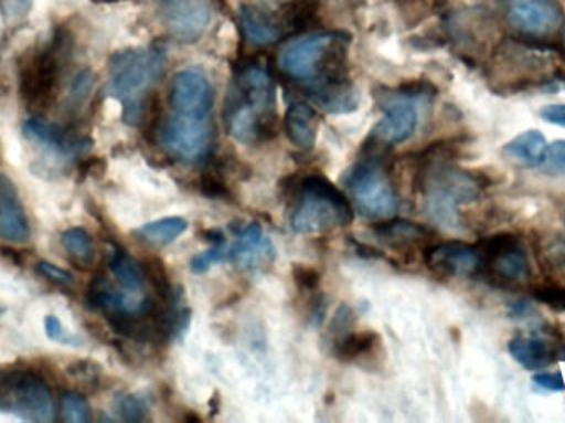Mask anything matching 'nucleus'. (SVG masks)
<instances>
[{
  "label": "nucleus",
  "mask_w": 565,
  "mask_h": 423,
  "mask_svg": "<svg viewBox=\"0 0 565 423\" xmlns=\"http://www.w3.org/2000/svg\"><path fill=\"white\" fill-rule=\"evenodd\" d=\"M351 36L328 32L299 40L282 52V72L305 83L319 105L331 112L349 109L351 86L348 78V46Z\"/></svg>",
  "instance_id": "nucleus-1"
},
{
  "label": "nucleus",
  "mask_w": 565,
  "mask_h": 423,
  "mask_svg": "<svg viewBox=\"0 0 565 423\" xmlns=\"http://www.w3.org/2000/svg\"><path fill=\"white\" fill-rule=\"evenodd\" d=\"M277 89L264 66L248 63L235 73L225 105L228 135L245 145H260L277 135Z\"/></svg>",
  "instance_id": "nucleus-2"
},
{
  "label": "nucleus",
  "mask_w": 565,
  "mask_h": 423,
  "mask_svg": "<svg viewBox=\"0 0 565 423\" xmlns=\"http://www.w3.org/2000/svg\"><path fill=\"white\" fill-rule=\"evenodd\" d=\"M166 70L162 46H141L115 53L109 62V93L122 105V118L138 126L145 119L149 93L161 82Z\"/></svg>",
  "instance_id": "nucleus-3"
},
{
  "label": "nucleus",
  "mask_w": 565,
  "mask_h": 423,
  "mask_svg": "<svg viewBox=\"0 0 565 423\" xmlns=\"http://www.w3.org/2000/svg\"><path fill=\"white\" fill-rule=\"evenodd\" d=\"M352 222L348 198L322 176H309L299 182L291 213V229L301 235L331 232Z\"/></svg>",
  "instance_id": "nucleus-4"
},
{
  "label": "nucleus",
  "mask_w": 565,
  "mask_h": 423,
  "mask_svg": "<svg viewBox=\"0 0 565 423\" xmlns=\"http://www.w3.org/2000/svg\"><path fill=\"white\" fill-rule=\"evenodd\" d=\"M480 179L454 166L435 165L424 172L422 191L425 209L437 225L447 230H460V205L477 201L480 195Z\"/></svg>",
  "instance_id": "nucleus-5"
},
{
  "label": "nucleus",
  "mask_w": 565,
  "mask_h": 423,
  "mask_svg": "<svg viewBox=\"0 0 565 423\" xmlns=\"http://www.w3.org/2000/svg\"><path fill=\"white\" fill-rule=\"evenodd\" d=\"M70 53V39L56 33L45 49L33 50L20 63V93L32 109H46L58 92L63 62Z\"/></svg>",
  "instance_id": "nucleus-6"
},
{
  "label": "nucleus",
  "mask_w": 565,
  "mask_h": 423,
  "mask_svg": "<svg viewBox=\"0 0 565 423\" xmlns=\"http://www.w3.org/2000/svg\"><path fill=\"white\" fill-rule=\"evenodd\" d=\"M0 412L30 422L49 423L55 419L52 394L32 372H0Z\"/></svg>",
  "instance_id": "nucleus-7"
},
{
  "label": "nucleus",
  "mask_w": 565,
  "mask_h": 423,
  "mask_svg": "<svg viewBox=\"0 0 565 423\" xmlns=\"http://www.w3.org/2000/svg\"><path fill=\"white\" fill-rule=\"evenodd\" d=\"M162 145L172 158L199 162L211 156L215 145L214 116L171 113L162 129Z\"/></svg>",
  "instance_id": "nucleus-8"
},
{
  "label": "nucleus",
  "mask_w": 565,
  "mask_h": 423,
  "mask_svg": "<svg viewBox=\"0 0 565 423\" xmlns=\"http://www.w3.org/2000/svg\"><path fill=\"white\" fill-rule=\"evenodd\" d=\"M359 211L371 219H387L398 209L397 195L379 162L354 166L344 179Z\"/></svg>",
  "instance_id": "nucleus-9"
},
{
  "label": "nucleus",
  "mask_w": 565,
  "mask_h": 423,
  "mask_svg": "<svg viewBox=\"0 0 565 423\" xmlns=\"http://www.w3.org/2000/svg\"><path fill=\"white\" fill-rule=\"evenodd\" d=\"M488 275L503 285H518L531 275L530 258L520 240L513 235H498L488 240L481 258Z\"/></svg>",
  "instance_id": "nucleus-10"
},
{
  "label": "nucleus",
  "mask_w": 565,
  "mask_h": 423,
  "mask_svg": "<svg viewBox=\"0 0 565 423\" xmlns=\"http://www.w3.org/2000/svg\"><path fill=\"white\" fill-rule=\"evenodd\" d=\"M158 3L162 23L179 42H198L211 22V0H158Z\"/></svg>",
  "instance_id": "nucleus-11"
},
{
  "label": "nucleus",
  "mask_w": 565,
  "mask_h": 423,
  "mask_svg": "<svg viewBox=\"0 0 565 423\" xmlns=\"http://www.w3.org/2000/svg\"><path fill=\"white\" fill-rule=\"evenodd\" d=\"M214 99L211 80L202 70H182L172 80L171 95H169L172 113L209 116L214 109Z\"/></svg>",
  "instance_id": "nucleus-12"
},
{
  "label": "nucleus",
  "mask_w": 565,
  "mask_h": 423,
  "mask_svg": "<svg viewBox=\"0 0 565 423\" xmlns=\"http://www.w3.org/2000/svg\"><path fill=\"white\" fill-rule=\"evenodd\" d=\"M425 263L437 275L468 278L481 268V255L465 243H438L425 252Z\"/></svg>",
  "instance_id": "nucleus-13"
},
{
  "label": "nucleus",
  "mask_w": 565,
  "mask_h": 423,
  "mask_svg": "<svg viewBox=\"0 0 565 423\" xmlns=\"http://www.w3.org/2000/svg\"><path fill=\"white\" fill-rule=\"evenodd\" d=\"M510 17L523 32L547 35L563 22V10L556 0H513Z\"/></svg>",
  "instance_id": "nucleus-14"
},
{
  "label": "nucleus",
  "mask_w": 565,
  "mask_h": 423,
  "mask_svg": "<svg viewBox=\"0 0 565 423\" xmlns=\"http://www.w3.org/2000/svg\"><path fill=\"white\" fill-rule=\"evenodd\" d=\"M274 256V243L257 223H252L247 229L242 230L234 245L227 248V262L234 263L242 269H258L270 265Z\"/></svg>",
  "instance_id": "nucleus-15"
},
{
  "label": "nucleus",
  "mask_w": 565,
  "mask_h": 423,
  "mask_svg": "<svg viewBox=\"0 0 565 423\" xmlns=\"http://www.w3.org/2000/svg\"><path fill=\"white\" fill-rule=\"evenodd\" d=\"M0 236L12 243H25L30 239L25 209L15 186L6 176H0Z\"/></svg>",
  "instance_id": "nucleus-16"
},
{
  "label": "nucleus",
  "mask_w": 565,
  "mask_h": 423,
  "mask_svg": "<svg viewBox=\"0 0 565 423\" xmlns=\"http://www.w3.org/2000/svg\"><path fill=\"white\" fill-rule=\"evenodd\" d=\"M418 126V113L408 102H395L388 106L384 118L375 125V141L401 145L414 136Z\"/></svg>",
  "instance_id": "nucleus-17"
},
{
  "label": "nucleus",
  "mask_w": 565,
  "mask_h": 423,
  "mask_svg": "<svg viewBox=\"0 0 565 423\" xmlns=\"http://www.w3.org/2000/svg\"><path fill=\"white\" fill-rule=\"evenodd\" d=\"M23 135L30 141L36 142L43 148L50 149L60 156H75L78 152H85L89 148V141L86 139H73L58 126L50 125L43 119H30L23 126Z\"/></svg>",
  "instance_id": "nucleus-18"
},
{
  "label": "nucleus",
  "mask_w": 565,
  "mask_h": 423,
  "mask_svg": "<svg viewBox=\"0 0 565 423\" xmlns=\"http://www.w3.org/2000/svg\"><path fill=\"white\" fill-rule=\"evenodd\" d=\"M242 27L248 42L255 46L274 45L286 33L278 13L264 12L257 7L242 10Z\"/></svg>",
  "instance_id": "nucleus-19"
},
{
  "label": "nucleus",
  "mask_w": 565,
  "mask_h": 423,
  "mask_svg": "<svg viewBox=\"0 0 565 423\" xmlns=\"http://www.w3.org/2000/svg\"><path fill=\"white\" fill-rule=\"evenodd\" d=\"M319 116L315 108L306 103L289 106L285 116V131L296 148L311 149L318 138Z\"/></svg>",
  "instance_id": "nucleus-20"
},
{
  "label": "nucleus",
  "mask_w": 565,
  "mask_h": 423,
  "mask_svg": "<svg viewBox=\"0 0 565 423\" xmlns=\"http://www.w3.org/2000/svg\"><path fill=\"white\" fill-rule=\"evenodd\" d=\"M547 141L537 129L521 133L516 138L504 145L503 156L511 161L520 162L524 168H540L547 159Z\"/></svg>",
  "instance_id": "nucleus-21"
},
{
  "label": "nucleus",
  "mask_w": 565,
  "mask_h": 423,
  "mask_svg": "<svg viewBox=\"0 0 565 423\" xmlns=\"http://www.w3.org/2000/svg\"><path fill=\"white\" fill-rule=\"evenodd\" d=\"M510 355L526 371H543L554 361L551 346L536 336H518L511 339Z\"/></svg>",
  "instance_id": "nucleus-22"
},
{
  "label": "nucleus",
  "mask_w": 565,
  "mask_h": 423,
  "mask_svg": "<svg viewBox=\"0 0 565 423\" xmlns=\"http://www.w3.org/2000/svg\"><path fill=\"white\" fill-rule=\"evenodd\" d=\"M109 268L125 292L142 295L146 282L145 268L128 253L119 248L113 250L109 256Z\"/></svg>",
  "instance_id": "nucleus-23"
},
{
  "label": "nucleus",
  "mask_w": 565,
  "mask_h": 423,
  "mask_svg": "<svg viewBox=\"0 0 565 423\" xmlns=\"http://www.w3.org/2000/svg\"><path fill=\"white\" fill-rule=\"evenodd\" d=\"M379 345H381V339L371 329L362 332L349 331L335 339L334 355L341 361H359V359L372 355Z\"/></svg>",
  "instance_id": "nucleus-24"
},
{
  "label": "nucleus",
  "mask_w": 565,
  "mask_h": 423,
  "mask_svg": "<svg viewBox=\"0 0 565 423\" xmlns=\"http://www.w3.org/2000/svg\"><path fill=\"white\" fill-rule=\"evenodd\" d=\"M188 230V222L181 216H168V219L156 220L146 223L141 229L136 230L139 236L146 242L169 245L178 240Z\"/></svg>",
  "instance_id": "nucleus-25"
},
{
  "label": "nucleus",
  "mask_w": 565,
  "mask_h": 423,
  "mask_svg": "<svg viewBox=\"0 0 565 423\" xmlns=\"http://www.w3.org/2000/svg\"><path fill=\"white\" fill-rule=\"evenodd\" d=\"M375 233L382 242L391 243L394 246H404L425 239L428 235V230L417 223L395 220V222L382 223L375 229Z\"/></svg>",
  "instance_id": "nucleus-26"
},
{
  "label": "nucleus",
  "mask_w": 565,
  "mask_h": 423,
  "mask_svg": "<svg viewBox=\"0 0 565 423\" xmlns=\"http://www.w3.org/2000/svg\"><path fill=\"white\" fill-rule=\"evenodd\" d=\"M62 243L76 262L89 263L95 256L92 239L83 229H70L62 235Z\"/></svg>",
  "instance_id": "nucleus-27"
},
{
  "label": "nucleus",
  "mask_w": 565,
  "mask_h": 423,
  "mask_svg": "<svg viewBox=\"0 0 565 423\" xmlns=\"http://www.w3.org/2000/svg\"><path fill=\"white\" fill-rule=\"evenodd\" d=\"M63 417L70 423H88L92 421L88 402L78 394H66L63 398Z\"/></svg>",
  "instance_id": "nucleus-28"
},
{
  "label": "nucleus",
  "mask_w": 565,
  "mask_h": 423,
  "mask_svg": "<svg viewBox=\"0 0 565 423\" xmlns=\"http://www.w3.org/2000/svg\"><path fill=\"white\" fill-rule=\"evenodd\" d=\"M116 412L126 422H141L148 417V405L136 395H122L116 401Z\"/></svg>",
  "instance_id": "nucleus-29"
},
{
  "label": "nucleus",
  "mask_w": 565,
  "mask_h": 423,
  "mask_svg": "<svg viewBox=\"0 0 565 423\" xmlns=\"http://www.w3.org/2000/svg\"><path fill=\"white\" fill-rule=\"evenodd\" d=\"M227 262V246H225V240L222 242L214 243L211 250L201 253V255L194 256L191 262L192 272L205 273L217 265V263Z\"/></svg>",
  "instance_id": "nucleus-30"
},
{
  "label": "nucleus",
  "mask_w": 565,
  "mask_h": 423,
  "mask_svg": "<svg viewBox=\"0 0 565 423\" xmlns=\"http://www.w3.org/2000/svg\"><path fill=\"white\" fill-rule=\"evenodd\" d=\"M534 298L556 311H565V286L541 285L534 289Z\"/></svg>",
  "instance_id": "nucleus-31"
},
{
  "label": "nucleus",
  "mask_w": 565,
  "mask_h": 423,
  "mask_svg": "<svg viewBox=\"0 0 565 423\" xmlns=\"http://www.w3.org/2000/svg\"><path fill=\"white\" fill-rule=\"evenodd\" d=\"M292 279H295V285L299 289L316 292L319 288V283H321V273L312 266L299 263V265L292 266Z\"/></svg>",
  "instance_id": "nucleus-32"
},
{
  "label": "nucleus",
  "mask_w": 565,
  "mask_h": 423,
  "mask_svg": "<svg viewBox=\"0 0 565 423\" xmlns=\"http://www.w3.org/2000/svg\"><path fill=\"white\" fill-rule=\"evenodd\" d=\"M534 388L540 392H556L565 391V379L563 372H537L533 378Z\"/></svg>",
  "instance_id": "nucleus-33"
},
{
  "label": "nucleus",
  "mask_w": 565,
  "mask_h": 423,
  "mask_svg": "<svg viewBox=\"0 0 565 423\" xmlns=\"http://www.w3.org/2000/svg\"><path fill=\"white\" fill-rule=\"evenodd\" d=\"M93 86V75L89 72H82L78 76H76L75 83H73L72 92H70V103H72L75 108H78L83 102H85L86 96H88L89 89Z\"/></svg>",
  "instance_id": "nucleus-34"
},
{
  "label": "nucleus",
  "mask_w": 565,
  "mask_h": 423,
  "mask_svg": "<svg viewBox=\"0 0 565 423\" xmlns=\"http://www.w3.org/2000/svg\"><path fill=\"white\" fill-rule=\"evenodd\" d=\"M36 272L40 275L45 276L49 282L56 283L60 286H70L73 283V276L70 275L65 269L58 268V266L53 265V263L49 262H39L36 263Z\"/></svg>",
  "instance_id": "nucleus-35"
},
{
  "label": "nucleus",
  "mask_w": 565,
  "mask_h": 423,
  "mask_svg": "<svg viewBox=\"0 0 565 423\" xmlns=\"http://www.w3.org/2000/svg\"><path fill=\"white\" fill-rule=\"evenodd\" d=\"M45 331L49 339L52 341L65 342V345L79 346L78 339L73 338V336L66 335L65 329H63L62 322L58 321L56 316H46L45 318Z\"/></svg>",
  "instance_id": "nucleus-36"
},
{
  "label": "nucleus",
  "mask_w": 565,
  "mask_h": 423,
  "mask_svg": "<svg viewBox=\"0 0 565 423\" xmlns=\"http://www.w3.org/2000/svg\"><path fill=\"white\" fill-rule=\"evenodd\" d=\"M201 192L211 199H225V201H228V198H231V191H228L227 186L218 181V179L211 178V176H205V178L201 179Z\"/></svg>",
  "instance_id": "nucleus-37"
},
{
  "label": "nucleus",
  "mask_w": 565,
  "mask_h": 423,
  "mask_svg": "<svg viewBox=\"0 0 565 423\" xmlns=\"http://www.w3.org/2000/svg\"><path fill=\"white\" fill-rule=\"evenodd\" d=\"M540 116L544 121L550 123V125L565 128V103L544 106L540 112Z\"/></svg>",
  "instance_id": "nucleus-38"
},
{
  "label": "nucleus",
  "mask_w": 565,
  "mask_h": 423,
  "mask_svg": "<svg viewBox=\"0 0 565 423\" xmlns=\"http://www.w3.org/2000/svg\"><path fill=\"white\" fill-rule=\"evenodd\" d=\"M547 159H551L554 165L565 168V139H559V141L547 146Z\"/></svg>",
  "instance_id": "nucleus-39"
},
{
  "label": "nucleus",
  "mask_w": 565,
  "mask_h": 423,
  "mask_svg": "<svg viewBox=\"0 0 565 423\" xmlns=\"http://www.w3.org/2000/svg\"><path fill=\"white\" fill-rule=\"evenodd\" d=\"M93 2H119V0H93Z\"/></svg>",
  "instance_id": "nucleus-40"
},
{
  "label": "nucleus",
  "mask_w": 565,
  "mask_h": 423,
  "mask_svg": "<svg viewBox=\"0 0 565 423\" xmlns=\"http://www.w3.org/2000/svg\"><path fill=\"white\" fill-rule=\"evenodd\" d=\"M2 313H3V309H2V308H0V315H2Z\"/></svg>",
  "instance_id": "nucleus-41"
}]
</instances>
